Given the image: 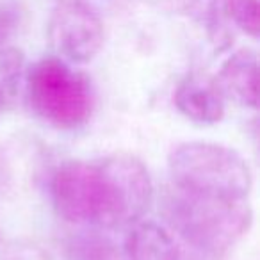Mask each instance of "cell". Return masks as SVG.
Segmentation results:
<instances>
[{
  "label": "cell",
  "instance_id": "obj_1",
  "mask_svg": "<svg viewBox=\"0 0 260 260\" xmlns=\"http://www.w3.org/2000/svg\"><path fill=\"white\" fill-rule=\"evenodd\" d=\"M155 189L138 157L116 153L102 160H66L50 178V200L61 219L111 230L143 219Z\"/></svg>",
  "mask_w": 260,
  "mask_h": 260
},
{
  "label": "cell",
  "instance_id": "obj_2",
  "mask_svg": "<svg viewBox=\"0 0 260 260\" xmlns=\"http://www.w3.org/2000/svg\"><path fill=\"white\" fill-rule=\"evenodd\" d=\"M160 214L168 230L207 260L223 258L253 223L251 205L246 200L194 194L173 184L160 194Z\"/></svg>",
  "mask_w": 260,
  "mask_h": 260
},
{
  "label": "cell",
  "instance_id": "obj_3",
  "mask_svg": "<svg viewBox=\"0 0 260 260\" xmlns=\"http://www.w3.org/2000/svg\"><path fill=\"white\" fill-rule=\"evenodd\" d=\"M171 184L182 191L224 200H246L253 175L246 159L230 146L212 141H185L168 157Z\"/></svg>",
  "mask_w": 260,
  "mask_h": 260
},
{
  "label": "cell",
  "instance_id": "obj_4",
  "mask_svg": "<svg viewBox=\"0 0 260 260\" xmlns=\"http://www.w3.org/2000/svg\"><path fill=\"white\" fill-rule=\"evenodd\" d=\"M30 111L59 130L84 126L93 112V89L84 73L57 55L36 61L23 77Z\"/></svg>",
  "mask_w": 260,
  "mask_h": 260
},
{
  "label": "cell",
  "instance_id": "obj_5",
  "mask_svg": "<svg viewBox=\"0 0 260 260\" xmlns=\"http://www.w3.org/2000/svg\"><path fill=\"white\" fill-rule=\"evenodd\" d=\"M47 32L55 55L70 64L91 62L104 47V22L84 0H61Z\"/></svg>",
  "mask_w": 260,
  "mask_h": 260
},
{
  "label": "cell",
  "instance_id": "obj_6",
  "mask_svg": "<svg viewBox=\"0 0 260 260\" xmlns=\"http://www.w3.org/2000/svg\"><path fill=\"white\" fill-rule=\"evenodd\" d=\"M224 96L214 77L192 72L175 87L173 104L177 111L196 125H216L224 118Z\"/></svg>",
  "mask_w": 260,
  "mask_h": 260
},
{
  "label": "cell",
  "instance_id": "obj_7",
  "mask_svg": "<svg viewBox=\"0 0 260 260\" xmlns=\"http://www.w3.org/2000/svg\"><path fill=\"white\" fill-rule=\"evenodd\" d=\"M224 100L235 102L241 107L256 109L258 105V57L251 48L234 52L221 64L214 77Z\"/></svg>",
  "mask_w": 260,
  "mask_h": 260
},
{
  "label": "cell",
  "instance_id": "obj_8",
  "mask_svg": "<svg viewBox=\"0 0 260 260\" xmlns=\"http://www.w3.org/2000/svg\"><path fill=\"white\" fill-rule=\"evenodd\" d=\"M128 226L121 248L123 260H180V248L164 224L139 219Z\"/></svg>",
  "mask_w": 260,
  "mask_h": 260
},
{
  "label": "cell",
  "instance_id": "obj_9",
  "mask_svg": "<svg viewBox=\"0 0 260 260\" xmlns=\"http://www.w3.org/2000/svg\"><path fill=\"white\" fill-rule=\"evenodd\" d=\"M64 255L66 260H123L118 244L96 228H86L70 235Z\"/></svg>",
  "mask_w": 260,
  "mask_h": 260
},
{
  "label": "cell",
  "instance_id": "obj_10",
  "mask_svg": "<svg viewBox=\"0 0 260 260\" xmlns=\"http://www.w3.org/2000/svg\"><path fill=\"white\" fill-rule=\"evenodd\" d=\"M25 77V54L16 47L0 48V111L15 105Z\"/></svg>",
  "mask_w": 260,
  "mask_h": 260
},
{
  "label": "cell",
  "instance_id": "obj_11",
  "mask_svg": "<svg viewBox=\"0 0 260 260\" xmlns=\"http://www.w3.org/2000/svg\"><path fill=\"white\" fill-rule=\"evenodd\" d=\"M223 15L249 38L260 32V0H221Z\"/></svg>",
  "mask_w": 260,
  "mask_h": 260
},
{
  "label": "cell",
  "instance_id": "obj_12",
  "mask_svg": "<svg viewBox=\"0 0 260 260\" xmlns=\"http://www.w3.org/2000/svg\"><path fill=\"white\" fill-rule=\"evenodd\" d=\"M0 260H55L54 255L40 242L30 239L11 241L0 253Z\"/></svg>",
  "mask_w": 260,
  "mask_h": 260
},
{
  "label": "cell",
  "instance_id": "obj_13",
  "mask_svg": "<svg viewBox=\"0 0 260 260\" xmlns=\"http://www.w3.org/2000/svg\"><path fill=\"white\" fill-rule=\"evenodd\" d=\"M22 13L16 2L13 0H0V48L6 47L8 41L18 30Z\"/></svg>",
  "mask_w": 260,
  "mask_h": 260
}]
</instances>
